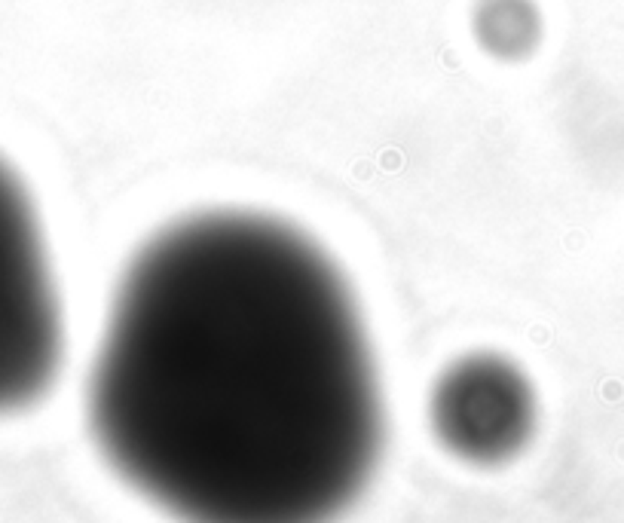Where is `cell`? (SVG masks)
<instances>
[{
	"label": "cell",
	"mask_w": 624,
	"mask_h": 523,
	"mask_svg": "<svg viewBox=\"0 0 624 523\" xmlns=\"http://www.w3.org/2000/svg\"><path fill=\"white\" fill-rule=\"evenodd\" d=\"M480 43L499 55L524 53L536 43L538 22L527 0H487L477 15Z\"/></svg>",
	"instance_id": "277c9868"
},
{
	"label": "cell",
	"mask_w": 624,
	"mask_h": 523,
	"mask_svg": "<svg viewBox=\"0 0 624 523\" xmlns=\"http://www.w3.org/2000/svg\"><path fill=\"white\" fill-rule=\"evenodd\" d=\"M98 453L178 523H337L383 453L358 300L300 226L199 212L150 236L89 370Z\"/></svg>",
	"instance_id": "6da1fadb"
},
{
	"label": "cell",
	"mask_w": 624,
	"mask_h": 523,
	"mask_svg": "<svg viewBox=\"0 0 624 523\" xmlns=\"http://www.w3.org/2000/svg\"><path fill=\"white\" fill-rule=\"evenodd\" d=\"M428 423L450 456L468 466H505L536 432V389L499 352L450 361L428 395Z\"/></svg>",
	"instance_id": "3957f363"
},
{
	"label": "cell",
	"mask_w": 624,
	"mask_h": 523,
	"mask_svg": "<svg viewBox=\"0 0 624 523\" xmlns=\"http://www.w3.org/2000/svg\"><path fill=\"white\" fill-rule=\"evenodd\" d=\"M65 318L37 208L0 163V413L25 410L55 383Z\"/></svg>",
	"instance_id": "7a4b0ae2"
}]
</instances>
